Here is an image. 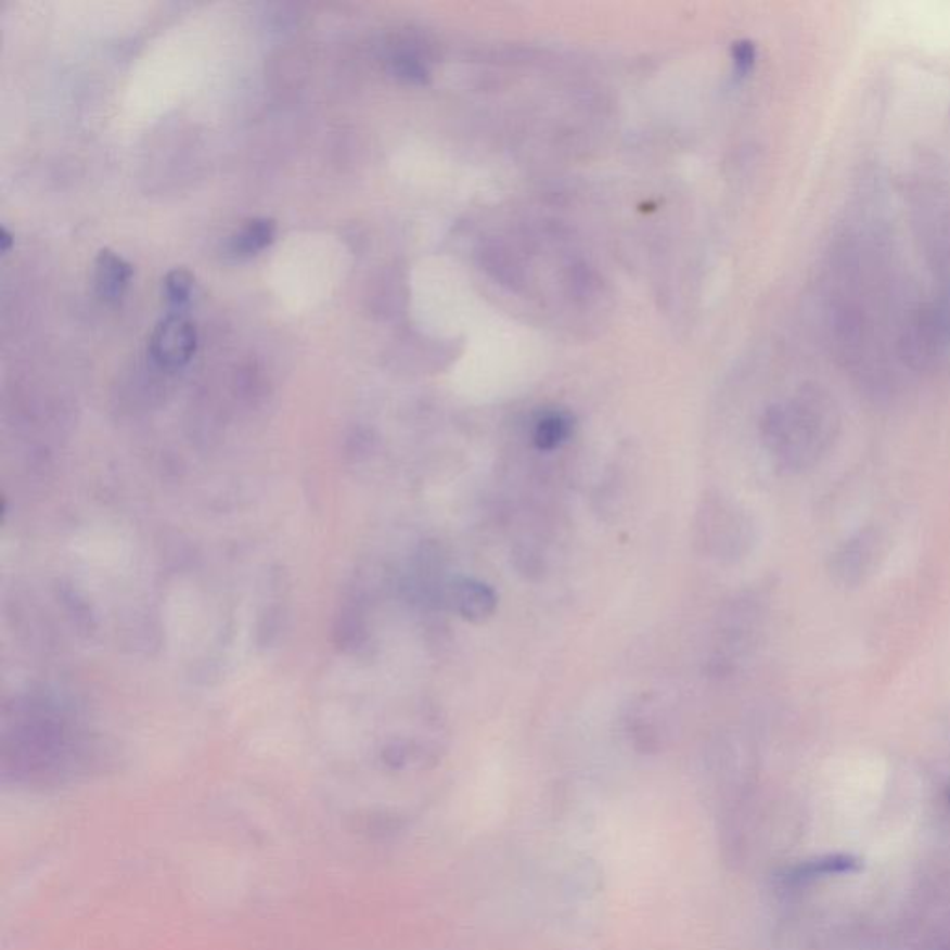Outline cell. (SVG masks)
Returning a JSON list of instances; mask_svg holds the SVG:
<instances>
[{
	"label": "cell",
	"mask_w": 950,
	"mask_h": 950,
	"mask_svg": "<svg viewBox=\"0 0 950 950\" xmlns=\"http://www.w3.org/2000/svg\"><path fill=\"white\" fill-rule=\"evenodd\" d=\"M837 424L835 409L826 396L804 394L787 407L772 409L763 422L765 442L789 468H804L829 446Z\"/></svg>",
	"instance_id": "6da1fadb"
},
{
	"label": "cell",
	"mask_w": 950,
	"mask_h": 950,
	"mask_svg": "<svg viewBox=\"0 0 950 950\" xmlns=\"http://www.w3.org/2000/svg\"><path fill=\"white\" fill-rule=\"evenodd\" d=\"M746 524L743 514L720 496H707L702 501L696 518L698 542L704 552L715 557H735L739 548L745 544Z\"/></svg>",
	"instance_id": "7a4b0ae2"
},
{
	"label": "cell",
	"mask_w": 950,
	"mask_h": 950,
	"mask_svg": "<svg viewBox=\"0 0 950 950\" xmlns=\"http://www.w3.org/2000/svg\"><path fill=\"white\" fill-rule=\"evenodd\" d=\"M197 347V333L192 323L179 314L167 316L156 325L149 341V354L162 368L184 367Z\"/></svg>",
	"instance_id": "3957f363"
},
{
	"label": "cell",
	"mask_w": 950,
	"mask_h": 950,
	"mask_svg": "<svg viewBox=\"0 0 950 950\" xmlns=\"http://www.w3.org/2000/svg\"><path fill=\"white\" fill-rule=\"evenodd\" d=\"M448 602L468 622H487L498 609V594L490 585L479 579L461 578L448 591Z\"/></svg>",
	"instance_id": "277c9868"
},
{
	"label": "cell",
	"mask_w": 950,
	"mask_h": 950,
	"mask_svg": "<svg viewBox=\"0 0 950 950\" xmlns=\"http://www.w3.org/2000/svg\"><path fill=\"white\" fill-rule=\"evenodd\" d=\"M880 555L878 534L865 531L842 548L835 555L834 574L845 583H860L861 579L871 574Z\"/></svg>",
	"instance_id": "5b68a950"
},
{
	"label": "cell",
	"mask_w": 950,
	"mask_h": 950,
	"mask_svg": "<svg viewBox=\"0 0 950 950\" xmlns=\"http://www.w3.org/2000/svg\"><path fill=\"white\" fill-rule=\"evenodd\" d=\"M130 279L132 266L127 260L117 257L114 251L104 249L99 253L95 260V288L104 301L121 299Z\"/></svg>",
	"instance_id": "8992f818"
},
{
	"label": "cell",
	"mask_w": 950,
	"mask_h": 950,
	"mask_svg": "<svg viewBox=\"0 0 950 950\" xmlns=\"http://www.w3.org/2000/svg\"><path fill=\"white\" fill-rule=\"evenodd\" d=\"M574 429V418L565 411H548L537 420L534 429V442L540 451H553L561 448L570 438Z\"/></svg>",
	"instance_id": "52a82bcc"
},
{
	"label": "cell",
	"mask_w": 950,
	"mask_h": 950,
	"mask_svg": "<svg viewBox=\"0 0 950 950\" xmlns=\"http://www.w3.org/2000/svg\"><path fill=\"white\" fill-rule=\"evenodd\" d=\"M273 238H275V223L271 219H253L232 238L231 251L236 257H251L260 253L264 247H268L273 242Z\"/></svg>",
	"instance_id": "ba28073f"
},
{
	"label": "cell",
	"mask_w": 950,
	"mask_h": 950,
	"mask_svg": "<svg viewBox=\"0 0 950 950\" xmlns=\"http://www.w3.org/2000/svg\"><path fill=\"white\" fill-rule=\"evenodd\" d=\"M860 869V863L850 856H830L824 860L809 861L808 865H804L798 871L800 876H819V874H845L856 873Z\"/></svg>",
	"instance_id": "9c48e42d"
},
{
	"label": "cell",
	"mask_w": 950,
	"mask_h": 950,
	"mask_svg": "<svg viewBox=\"0 0 950 950\" xmlns=\"http://www.w3.org/2000/svg\"><path fill=\"white\" fill-rule=\"evenodd\" d=\"M192 290V273H188L187 270H174L171 273H167L166 281H164V294H166L169 305L180 309L182 305L190 301Z\"/></svg>",
	"instance_id": "30bf717a"
},
{
	"label": "cell",
	"mask_w": 950,
	"mask_h": 950,
	"mask_svg": "<svg viewBox=\"0 0 950 950\" xmlns=\"http://www.w3.org/2000/svg\"><path fill=\"white\" fill-rule=\"evenodd\" d=\"M754 60H756V51H754V46L748 43V41H743V43H737V46L733 47V62H735L739 73L748 72L752 64H754Z\"/></svg>",
	"instance_id": "8fae6325"
},
{
	"label": "cell",
	"mask_w": 950,
	"mask_h": 950,
	"mask_svg": "<svg viewBox=\"0 0 950 950\" xmlns=\"http://www.w3.org/2000/svg\"><path fill=\"white\" fill-rule=\"evenodd\" d=\"M396 73L399 77L418 82V80H424L425 69L418 64V60L403 56V59L396 60Z\"/></svg>",
	"instance_id": "7c38bea8"
},
{
	"label": "cell",
	"mask_w": 950,
	"mask_h": 950,
	"mask_svg": "<svg viewBox=\"0 0 950 950\" xmlns=\"http://www.w3.org/2000/svg\"><path fill=\"white\" fill-rule=\"evenodd\" d=\"M12 234L2 227V229H0V244H2V251L10 249V247H12Z\"/></svg>",
	"instance_id": "4fadbf2b"
}]
</instances>
